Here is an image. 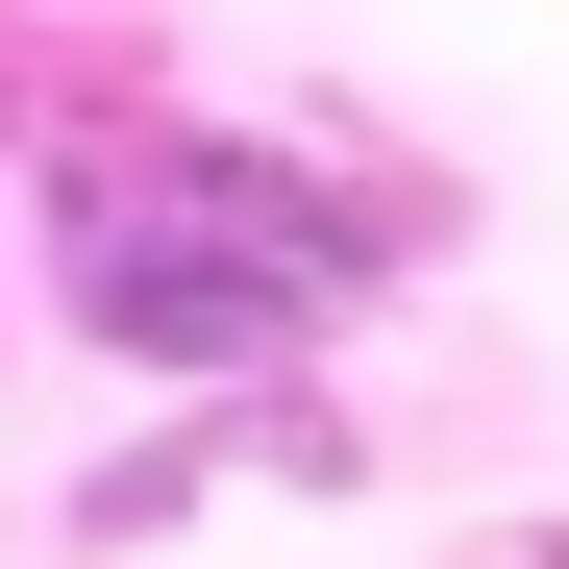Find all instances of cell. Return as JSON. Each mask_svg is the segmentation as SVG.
Segmentation results:
<instances>
[{
	"label": "cell",
	"mask_w": 569,
	"mask_h": 569,
	"mask_svg": "<svg viewBox=\"0 0 569 569\" xmlns=\"http://www.w3.org/2000/svg\"><path fill=\"white\" fill-rule=\"evenodd\" d=\"M421 248H446L421 173L272 149V124H74L50 149V322L100 371H173V397H248V371L347 347Z\"/></svg>",
	"instance_id": "cell-1"
},
{
	"label": "cell",
	"mask_w": 569,
	"mask_h": 569,
	"mask_svg": "<svg viewBox=\"0 0 569 569\" xmlns=\"http://www.w3.org/2000/svg\"><path fill=\"white\" fill-rule=\"evenodd\" d=\"M520 569H569V520H545V545H520Z\"/></svg>",
	"instance_id": "cell-2"
}]
</instances>
